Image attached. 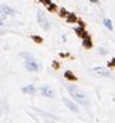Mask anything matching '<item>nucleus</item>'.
<instances>
[{
	"instance_id": "1",
	"label": "nucleus",
	"mask_w": 115,
	"mask_h": 123,
	"mask_svg": "<svg viewBox=\"0 0 115 123\" xmlns=\"http://www.w3.org/2000/svg\"><path fill=\"white\" fill-rule=\"evenodd\" d=\"M68 91L71 92V95L73 97H76L77 100H80V101H84L86 100V94L79 88V86H74V85H68Z\"/></svg>"
},
{
	"instance_id": "2",
	"label": "nucleus",
	"mask_w": 115,
	"mask_h": 123,
	"mask_svg": "<svg viewBox=\"0 0 115 123\" xmlns=\"http://www.w3.org/2000/svg\"><path fill=\"white\" fill-rule=\"evenodd\" d=\"M37 16H38V22L41 24V26L44 28L45 31H48V29H50V22H48V19L45 18V15L42 13V12H38Z\"/></svg>"
},
{
	"instance_id": "3",
	"label": "nucleus",
	"mask_w": 115,
	"mask_h": 123,
	"mask_svg": "<svg viewBox=\"0 0 115 123\" xmlns=\"http://www.w3.org/2000/svg\"><path fill=\"white\" fill-rule=\"evenodd\" d=\"M26 69H28V70H31V72H37V70H39V65L37 63L35 60L29 59V60L26 62Z\"/></svg>"
},
{
	"instance_id": "4",
	"label": "nucleus",
	"mask_w": 115,
	"mask_h": 123,
	"mask_svg": "<svg viewBox=\"0 0 115 123\" xmlns=\"http://www.w3.org/2000/svg\"><path fill=\"white\" fill-rule=\"evenodd\" d=\"M93 72H95L96 75H100V76H106V78H108V76H111V73H109L106 69H104V68H95Z\"/></svg>"
},
{
	"instance_id": "5",
	"label": "nucleus",
	"mask_w": 115,
	"mask_h": 123,
	"mask_svg": "<svg viewBox=\"0 0 115 123\" xmlns=\"http://www.w3.org/2000/svg\"><path fill=\"white\" fill-rule=\"evenodd\" d=\"M41 94L45 95V97H52V95H54V91H52L50 86H42V88H41Z\"/></svg>"
},
{
	"instance_id": "6",
	"label": "nucleus",
	"mask_w": 115,
	"mask_h": 123,
	"mask_svg": "<svg viewBox=\"0 0 115 123\" xmlns=\"http://www.w3.org/2000/svg\"><path fill=\"white\" fill-rule=\"evenodd\" d=\"M63 101H64V104H66V105L68 107V109H70V110H73V111H77V107H76V105H74L73 103H71V101H68L67 98H64Z\"/></svg>"
},
{
	"instance_id": "7",
	"label": "nucleus",
	"mask_w": 115,
	"mask_h": 123,
	"mask_svg": "<svg viewBox=\"0 0 115 123\" xmlns=\"http://www.w3.org/2000/svg\"><path fill=\"white\" fill-rule=\"evenodd\" d=\"M22 91L25 92V94H35V88H34L32 85H29V86H25Z\"/></svg>"
},
{
	"instance_id": "8",
	"label": "nucleus",
	"mask_w": 115,
	"mask_h": 123,
	"mask_svg": "<svg viewBox=\"0 0 115 123\" xmlns=\"http://www.w3.org/2000/svg\"><path fill=\"white\" fill-rule=\"evenodd\" d=\"M83 45H84L86 49H90V47H92V41H90L89 38H86V37H84V40H83Z\"/></svg>"
},
{
	"instance_id": "9",
	"label": "nucleus",
	"mask_w": 115,
	"mask_h": 123,
	"mask_svg": "<svg viewBox=\"0 0 115 123\" xmlns=\"http://www.w3.org/2000/svg\"><path fill=\"white\" fill-rule=\"evenodd\" d=\"M66 78H68V79H71V81H74V79H76V76L71 73V72H66Z\"/></svg>"
},
{
	"instance_id": "10",
	"label": "nucleus",
	"mask_w": 115,
	"mask_h": 123,
	"mask_svg": "<svg viewBox=\"0 0 115 123\" xmlns=\"http://www.w3.org/2000/svg\"><path fill=\"white\" fill-rule=\"evenodd\" d=\"M104 24H105V26H106L108 29H112V22H111L109 19H105V21H104Z\"/></svg>"
},
{
	"instance_id": "11",
	"label": "nucleus",
	"mask_w": 115,
	"mask_h": 123,
	"mask_svg": "<svg viewBox=\"0 0 115 123\" xmlns=\"http://www.w3.org/2000/svg\"><path fill=\"white\" fill-rule=\"evenodd\" d=\"M76 34H79L80 37H86V34L83 32V28H76Z\"/></svg>"
},
{
	"instance_id": "12",
	"label": "nucleus",
	"mask_w": 115,
	"mask_h": 123,
	"mask_svg": "<svg viewBox=\"0 0 115 123\" xmlns=\"http://www.w3.org/2000/svg\"><path fill=\"white\" fill-rule=\"evenodd\" d=\"M67 21H68V22H73V21H76V16H74V15H68V16H67Z\"/></svg>"
},
{
	"instance_id": "13",
	"label": "nucleus",
	"mask_w": 115,
	"mask_h": 123,
	"mask_svg": "<svg viewBox=\"0 0 115 123\" xmlns=\"http://www.w3.org/2000/svg\"><path fill=\"white\" fill-rule=\"evenodd\" d=\"M47 5H48V9L50 10H55V6L54 5H51V3H47Z\"/></svg>"
},
{
	"instance_id": "14",
	"label": "nucleus",
	"mask_w": 115,
	"mask_h": 123,
	"mask_svg": "<svg viewBox=\"0 0 115 123\" xmlns=\"http://www.w3.org/2000/svg\"><path fill=\"white\" fill-rule=\"evenodd\" d=\"M34 40H35L37 43H41V38H39V37H34Z\"/></svg>"
},
{
	"instance_id": "15",
	"label": "nucleus",
	"mask_w": 115,
	"mask_h": 123,
	"mask_svg": "<svg viewBox=\"0 0 115 123\" xmlns=\"http://www.w3.org/2000/svg\"><path fill=\"white\" fill-rule=\"evenodd\" d=\"M111 65H112V66H115V60H112V63H111Z\"/></svg>"
},
{
	"instance_id": "16",
	"label": "nucleus",
	"mask_w": 115,
	"mask_h": 123,
	"mask_svg": "<svg viewBox=\"0 0 115 123\" xmlns=\"http://www.w3.org/2000/svg\"><path fill=\"white\" fill-rule=\"evenodd\" d=\"M90 2H92V3H96V2H98V0H90Z\"/></svg>"
}]
</instances>
